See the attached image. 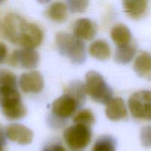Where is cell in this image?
Wrapping results in <instances>:
<instances>
[{"instance_id": "1", "label": "cell", "mask_w": 151, "mask_h": 151, "mask_svg": "<svg viewBox=\"0 0 151 151\" xmlns=\"http://www.w3.org/2000/svg\"><path fill=\"white\" fill-rule=\"evenodd\" d=\"M55 44L59 52L74 64H81L86 59L83 41L68 32H60L55 37Z\"/></svg>"}, {"instance_id": "2", "label": "cell", "mask_w": 151, "mask_h": 151, "mask_svg": "<svg viewBox=\"0 0 151 151\" xmlns=\"http://www.w3.org/2000/svg\"><path fill=\"white\" fill-rule=\"evenodd\" d=\"M0 108L4 116L10 120L22 119L27 114V109L17 88L0 89Z\"/></svg>"}, {"instance_id": "3", "label": "cell", "mask_w": 151, "mask_h": 151, "mask_svg": "<svg viewBox=\"0 0 151 151\" xmlns=\"http://www.w3.org/2000/svg\"><path fill=\"white\" fill-rule=\"evenodd\" d=\"M86 94L99 103H109L112 100L113 91L103 77L96 71H90L86 75Z\"/></svg>"}, {"instance_id": "4", "label": "cell", "mask_w": 151, "mask_h": 151, "mask_svg": "<svg viewBox=\"0 0 151 151\" xmlns=\"http://www.w3.org/2000/svg\"><path fill=\"white\" fill-rule=\"evenodd\" d=\"M82 105L69 94H65L56 99L52 105V116L50 118V124L52 127L65 123V119L72 116Z\"/></svg>"}, {"instance_id": "5", "label": "cell", "mask_w": 151, "mask_h": 151, "mask_svg": "<svg viewBox=\"0 0 151 151\" xmlns=\"http://www.w3.org/2000/svg\"><path fill=\"white\" fill-rule=\"evenodd\" d=\"M29 22L23 17L15 13L5 16L1 24V32L7 40L14 44H20L25 35Z\"/></svg>"}, {"instance_id": "6", "label": "cell", "mask_w": 151, "mask_h": 151, "mask_svg": "<svg viewBox=\"0 0 151 151\" xmlns=\"http://www.w3.org/2000/svg\"><path fill=\"white\" fill-rule=\"evenodd\" d=\"M128 106L134 118L151 121V91L141 90L134 93L128 100Z\"/></svg>"}, {"instance_id": "7", "label": "cell", "mask_w": 151, "mask_h": 151, "mask_svg": "<svg viewBox=\"0 0 151 151\" xmlns=\"http://www.w3.org/2000/svg\"><path fill=\"white\" fill-rule=\"evenodd\" d=\"M63 138L72 150H81L86 148L91 142V131L90 127L75 124L65 130Z\"/></svg>"}, {"instance_id": "8", "label": "cell", "mask_w": 151, "mask_h": 151, "mask_svg": "<svg viewBox=\"0 0 151 151\" xmlns=\"http://www.w3.org/2000/svg\"><path fill=\"white\" fill-rule=\"evenodd\" d=\"M39 60V55L34 49L23 48L15 50L12 53L9 63L13 66H20L29 69L36 67Z\"/></svg>"}, {"instance_id": "9", "label": "cell", "mask_w": 151, "mask_h": 151, "mask_svg": "<svg viewBox=\"0 0 151 151\" xmlns=\"http://www.w3.org/2000/svg\"><path fill=\"white\" fill-rule=\"evenodd\" d=\"M19 83L24 92L37 94L42 91L44 78L38 71H31L21 75Z\"/></svg>"}, {"instance_id": "10", "label": "cell", "mask_w": 151, "mask_h": 151, "mask_svg": "<svg viewBox=\"0 0 151 151\" xmlns=\"http://www.w3.org/2000/svg\"><path fill=\"white\" fill-rule=\"evenodd\" d=\"M6 136L13 142L19 145L30 144L33 139V133L27 127L21 124H11L6 128Z\"/></svg>"}, {"instance_id": "11", "label": "cell", "mask_w": 151, "mask_h": 151, "mask_svg": "<svg viewBox=\"0 0 151 151\" xmlns=\"http://www.w3.org/2000/svg\"><path fill=\"white\" fill-rule=\"evenodd\" d=\"M74 35L80 39L91 40L95 37L97 28L89 19H80L73 26Z\"/></svg>"}, {"instance_id": "12", "label": "cell", "mask_w": 151, "mask_h": 151, "mask_svg": "<svg viewBox=\"0 0 151 151\" xmlns=\"http://www.w3.org/2000/svg\"><path fill=\"white\" fill-rule=\"evenodd\" d=\"M107 117L112 121H118L128 116V111L125 102L120 97L114 98L107 103L106 109Z\"/></svg>"}, {"instance_id": "13", "label": "cell", "mask_w": 151, "mask_h": 151, "mask_svg": "<svg viewBox=\"0 0 151 151\" xmlns=\"http://www.w3.org/2000/svg\"><path fill=\"white\" fill-rule=\"evenodd\" d=\"M136 73L144 79L151 81V55L142 52L136 58L134 65Z\"/></svg>"}, {"instance_id": "14", "label": "cell", "mask_w": 151, "mask_h": 151, "mask_svg": "<svg viewBox=\"0 0 151 151\" xmlns=\"http://www.w3.org/2000/svg\"><path fill=\"white\" fill-rule=\"evenodd\" d=\"M148 5V1L145 0H134L123 1L125 12L129 17L138 19L145 14Z\"/></svg>"}, {"instance_id": "15", "label": "cell", "mask_w": 151, "mask_h": 151, "mask_svg": "<svg viewBox=\"0 0 151 151\" xmlns=\"http://www.w3.org/2000/svg\"><path fill=\"white\" fill-rule=\"evenodd\" d=\"M111 37L118 47H124L131 44V33L128 27L122 24H116L112 28Z\"/></svg>"}, {"instance_id": "16", "label": "cell", "mask_w": 151, "mask_h": 151, "mask_svg": "<svg viewBox=\"0 0 151 151\" xmlns=\"http://www.w3.org/2000/svg\"><path fill=\"white\" fill-rule=\"evenodd\" d=\"M88 52L93 58L100 60H108L111 55V50L109 43L103 39L97 40L91 43Z\"/></svg>"}, {"instance_id": "17", "label": "cell", "mask_w": 151, "mask_h": 151, "mask_svg": "<svg viewBox=\"0 0 151 151\" xmlns=\"http://www.w3.org/2000/svg\"><path fill=\"white\" fill-rule=\"evenodd\" d=\"M137 52V46L132 42L124 47H116L114 54V60L116 63L120 64H126L131 61Z\"/></svg>"}, {"instance_id": "18", "label": "cell", "mask_w": 151, "mask_h": 151, "mask_svg": "<svg viewBox=\"0 0 151 151\" xmlns=\"http://www.w3.org/2000/svg\"><path fill=\"white\" fill-rule=\"evenodd\" d=\"M67 5L61 1H55L51 4L47 10V16L51 20L61 22L67 16Z\"/></svg>"}, {"instance_id": "19", "label": "cell", "mask_w": 151, "mask_h": 151, "mask_svg": "<svg viewBox=\"0 0 151 151\" xmlns=\"http://www.w3.org/2000/svg\"><path fill=\"white\" fill-rule=\"evenodd\" d=\"M116 142L111 136H102L97 139L91 151H116Z\"/></svg>"}, {"instance_id": "20", "label": "cell", "mask_w": 151, "mask_h": 151, "mask_svg": "<svg viewBox=\"0 0 151 151\" xmlns=\"http://www.w3.org/2000/svg\"><path fill=\"white\" fill-rule=\"evenodd\" d=\"M66 94H70L71 96L76 99L81 105H83L86 100V88L85 85L80 81L71 83L69 87L66 88Z\"/></svg>"}, {"instance_id": "21", "label": "cell", "mask_w": 151, "mask_h": 151, "mask_svg": "<svg viewBox=\"0 0 151 151\" xmlns=\"http://www.w3.org/2000/svg\"><path fill=\"white\" fill-rule=\"evenodd\" d=\"M17 87L16 76L5 69H0V89L4 88H14Z\"/></svg>"}, {"instance_id": "22", "label": "cell", "mask_w": 151, "mask_h": 151, "mask_svg": "<svg viewBox=\"0 0 151 151\" xmlns=\"http://www.w3.org/2000/svg\"><path fill=\"white\" fill-rule=\"evenodd\" d=\"M94 120H95V118H94V114L88 109H83V110L80 111L73 118L75 124L88 127H90L92 124H94Z\"/></svg>"}, {"instance_id": "23", "label": "cell", "mask_w": 151, "mask_h": 151, "mask_svg": "<svg viewBox=\"0 0 151 151\" xmlns=\"http://www.w3.org/2000/svg\"><path fill=\"white\" fill-rule=\"evenodd\" d=\"M88 5L87 1H67V7L72 13H83L86 10Z\"/></svg>"}, {"instance_id": "24", "label": "cell", "mask_w": 151, "mask_h": 151, "mask_svg": "<svg viewBox=\"0 0 151 151\" xmlns=\"http://www.w3.org/2000/svg\"><path fill=\"white\" fill-rule=\"evenodd\" d=\"M140 140L144 147H151V125H147L142 128Z\"/></svg>"}, {"instance_id": "25", "label": "cell", "mask_w": 151, "mask_h": 151, "mask_svg": "<svg viewBox=\"0 0 151 151\" xmlns=\"http://www.w3.org/2000/svg\"><path fill=\"white\" fill-rule=\"evenodd\" d=\"M42 151H67L63 146L60 144L49 145L44 147Z\"/></svg>"}, {"instance_id": "26", "label": "cell", "mask_w": 151, "mask_h": 151, "mask_svg": "<svg viewBox=\"0 0 151 151\" xmlns=\"http://www.w3.org/2000/svg\"><path fill=\"white\" fill-rule=\"evenodd\" d=\"M7 46L2 42H0V64L4 62L7 58Z\"/></svg>"}, {"instance_id": "27", "label": "cell", "mask_w": 151, "mask_h": 151, "mask_svg": "<svg viewBox=\"0 0 151 151\" xmlns=\"http://www.w3.org/2000/svg\"><path fill=\"white\" fill-rule=\"evenodd\" d=\"M6 144V133L4 131L2 127L0 125V145L4 147Z\"/></svg>"}, {"instance_id": "28", "label": "cell", "mask_w": 151, "mask_h": 151, "mask_svg": "<svg viewBox=\"0 0 151 151\" xmlns=\"http://www.w3.org/2000/svg\"><path fill=\"white\" fill-rule=\"evenodd\" d=\"M0 151H4V150H3V146L0 145Z\"/></svg>"}]
</instances>
